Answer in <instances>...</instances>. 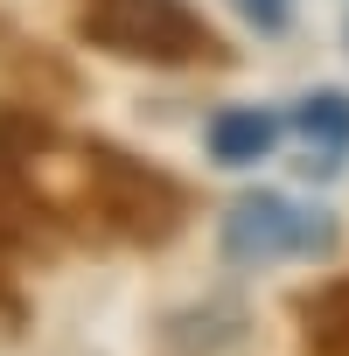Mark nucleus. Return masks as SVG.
I'll list each match as a JSON object with an SVG mask.
<instances>
[{
	"instance_id": "f257e3e1",
	"label": "nucleus",
	"mask_w": 349,
	"mask_h": 356,
	"mask_svg": "<svg viewBox=\"0 0 349 356\" xmlns=\"http://www.w3.org/2000/svg\"><path fill=\"white\" fill-rule=\"evenodd\" d=\"M224 252L238 266H273V259H321L335 245V217L300 203V196H279V189H245L231 210H224Z\"/></svg>"
},
{
	"instance_id": "f03ea898",
	"label": "nucleus",
	"mask_w": 349,
	"mask_h": 356,
	"mask_svg": "<svg viewBox=\"0 0 349 356\" xmlns=\"http://www.w3.org/2000/svg\"><path fill=\"white\" fill-rule=\"evenodd\" d=\"M84 35L140 63H189L210 42L182 0H84Z\"/></svg>"
},
{
	"instance_id": "7ed1b4c3",
	"label": "nucleus",
	"mask_w": 349,
	"mask_h": 356,
	"mask_svg": "<svg viewBox=\"0 0 349 356\" xmlns=\"http://www.w3.org/2000/svg\"><path fill=\"white\" fill-rule=\"evenodd\" d=\"M279 133H286V126H279V112H266V105L217 112V119H210V161H224V168H252V161L273 154Z\"/></svg>"
},
{
	"instance_id": "20e7f679",
	"label": "nucleus",
	"mask_w": 349,
	"mask_h": 356,
	"mask_svg": "<svg viewBox=\"0 0 349 356\" xmlns=\"http://www.w3.org/2000/svg\"><path fill=\"white\" fill-rule=\"evenodd\" d=\"M293 133L321 140V147H328V161H342V154H349V98H342V91L307 98V105L293 112Z\"/></svg>"
},
{
	"instance_id": "39448f33",
	"label": "nucleus",
	"mask_w": 349,
	"mask_h": 356,
	"mask_svg": "<svg viewBox=\"0 0 349 356\" xmlns=\"http://www.w3.org/2000/svg\"><path fill=\"white\" fill-rule=\"evenodd\" d=\"M245 8H252L259 22H279V0H245Z\"/></svg>"
}]
</instances>
